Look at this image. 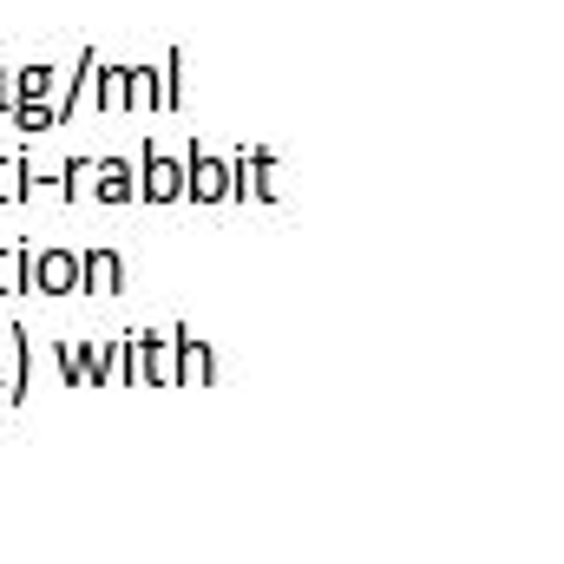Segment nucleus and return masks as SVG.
<instances>
[{
  "label": "nucleus",
  "instance_id": "nucleus-9",
  "mask_svg": "<svg viewBox=\"0 0 564 564\" xmlns=\"http://www.w3.org/2000/svg\"><path fill=\"white\" fill-rule=\"evenodd\" d=\"M53 361H59V375H66V381H93V361H86L79 348H66V341H59V348H53Z\"/></svg>",
  "mask_w": 564,
  "mask_h": 564
},
{
  "label": "nucleus",
  "instance_id": "nucleus-6",
  "mask_svg": "<svg viewBox=\"0 0 564 564\" xmlns=\"http://www.w3.org/2000/svg\"><path fill=\"white\" fill-rule=\"evenodd\" d=\"M139 355H144L139 381H177V348H171V341H158V335H144V341H139Z\"/></svg>",
  "mask_w": 564,
  "mask_h": 564
},
{
  "label": "nucleus",
  "instance_id": "nucleus-8",
  "mask_svg": "<svg viewBox=\"0 0 564 564\" xmlns=\"http://www.w3.org/2000/svg\"><path fill=\"white\" fill-rule=\"evenodd\" d=\"M93 79H99V106L119 112V106H126V73H99V66H93Z\"/></svg>",
  "mask_w": 564,
  "mask_h": 564
},
{
  "label": "nucleus",
  "instance_id": "nucleus-10",
  "mask_svg": "<svg viewBox=\"0 0 564 564\" xmlns=\"http://www.w3.org/2000/svg\"><path fill=\"white\" fill-rule=\"evenodd\" d=\"M177 375H184V381H210V355H204V341H184V361H177Z\"/></svg>",
  "mask_w": 564,
  "mask_h": 564
},
{
  "label": "nucleus",
  "instance_id": "nucleus-1",
  "mask_svg": "<svg viewBox=\"0 0 564 564\" xmlns=\"http://www.w3.org/2000/svg\"><path fill=\"white\" fill-rule=\"evenodd\" d=\"M237 184H230V164L217 158V151H191V164H184V197H197V204H224Z\"/></svg>",
  "mask_w": 564,
  "mask_h": 564
},
{
  "label": "nucleus",
  "instance_id": "nucleus-7",
  "mask_svg": "<svg viewBox=\"0 0 564 564\" xmlns=\"http://www.w3.org/2000/svg\"><path fill=\"white\" fill-rule=\"evenodd\" d=\"M7 86H13V99H46V93L59 86V73H53V66H26V73L7 79Z\"/></svg>",
  "mask_w": 564,
  "mask_h": 564
},
{
  "label": "nucleus",
  "instance_id": "nucleus-11",
  "mask_svg": "<svg viewBox=\"0 0 564 564\" xmlns=\"http://www.w3.org/2000/svg\"><path fill=\"white\" fill-rule=\"evenodd\" d=\"M20 276H26L20 250H13V243H0V295H13V289H20Z\"/></svg>",
  "mask_w": 564,
  "mask_h": 564
},
{
  "label": "nucleus",
  "instance_id": "nucleus-2",
  "mask_svg": "<svg viewBox=\"0 0 564 564\" xmlns=\"http://www.w3.org/2000/svg\"><path fill=\"white\" fill-rule=\"evenodd\" d=\"M139 197H158V204H171V197H184V158H171L164 144H151V151H144Z\"/></svg>",
  "mask_w": 564,
  "mask_h": 564
},
{
  "label": "nucleus",
  "instance_id": "nucleus-3",
  "mask_svg": "<svg viewBox=\"0 0 564 564\" xmlns=\"http://www.w3.org/2000/svg\"><path fill=\"white\" fill-rule=\"evenodd\" d=\"M33 282H40L46 295H73V289H79V257H73V250H40Z\"/></svg>",
  "mask_w": 564,
  "mask_h": 564
},
{
  "label": "nucleus",
  "instance_id": "nucleus-5",
  "mask_svg": "<svg viewBox=\"0 0 564 564\" xmlns=\"http://www.w3.org/2000/svg\"><path fill=\"white\" fill-rule=\"evenodd\" d=\"M119 276H126V270H119L112 250H93V257L79 263V289H86V295H119Z\"/></svg>",
  "mask_w": 564,
  "mask_h": 564
},
{
  "label": "nucleus",
  "instance_id": "nucleus-12",
  "mask_svg": "<svg viewBox=\"0 0 564 564\" xmlns=\"http://www.w3.org/2000/svg\"><path fill=\"white\" fill-rule=\"evenodd\" d=\"M13 197H26V191H20V164L0 151V204H13Z\"/></svg>",
  "mask_w": 564,
  "mask_h": 564
},
{
  "label": "nucleus",
  "instance_id": "nucleus-4",
  "mask_svg": "<svg viewBox=\"0 0 564 564\" xmlns=\"http://www.w3.org/2000/svg\"><path fill=\"white\" fill-rule=\"evenodd\" d=\"M93 197H106V204H132L139 197V171L132 164H93Z\"/></svg>",
  "mask_w": 564,
  "mask_h": 564
}]
</instances>
